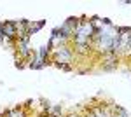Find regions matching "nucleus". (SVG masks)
<instances>
[{"label": "nucleus", "mask_w": 131, "mask_h": 117, "mask_svg": "<svg viewBox=\"0 0 131 117\" xmlns=\"http://www.w3.org/2000/svg\"><path fill=\"white\" fill-rule=\"evenodd\" d=\"M75 58H77V54H75V51H73V46L56 47V49H52V54H51V65H54V63L72 65Z\"/></svg>", "instance_id": "obj_1"}, {"label": "nucleus", "mask_w": 131, "mask_h": 117, "mask_svg": "<svg viewBox=\"0 0 131 117\" xmlns=\"http://www.w3.org/2000/svg\"><path fill=\"white\" fill-rule=\"evenodd\" d=\"M2 23H4V31H5V39H14V40H18V19L2 21Z\"/></svg>", "instance_id": "obj_2"}, {"label": "nucleus", "mask_w": 131, "mask_h": 117, "mask_svg": "<svg viewBox=\"0 0 131 117\" xmlns=\"http://www.w3.org/2000/svg\"><path fill=\"white\" fill-rule=\"evenodd\" d=\"M44 25H46V19H39L35 21V23H30V28H28V35H35V33H39L42 28H44Z\"/></svg>", "instance_id": "obj_3"}, {"label": "nucleus", "mask_w": 131, "mask_h": 117, "mask_svg": "<svg viewBox=\"0 0 131 117\" xmlns=\"http://www.w3.org/2000/svg\"><path fill=\"white\" fill-rule=\"evenodd\" d=\"M49 115L65 117V108H63V105H52V107H51V114H49Z\"/></svg>", "instance_id": "obj_4"}, {"label": "nucleus", "mask_w": 131, "mask_h": 117, "mask_svg": "<svg viewBox=\"0 0 131 117\" xmlns=\"http://www.w3.org/2000/svg\"><path fill=\"white\" fill-rule=\"evenodd\" d=\"M54 67L63 70V72H72L73 70V65H65V63H54Z\"/></svg>", "instance_id": "obj_5"}, {"label": "nucleus", "mask_w": 131, "mask_h": 117, "mask_svg": "<svg viewBox=\"0 0 131 117\" xmlns=\"http://www.w3.org/2000/svg\"><path fill=\"white\" fill-rule=\"evenodd\" d=\"M14 65H16V68H18V70H21V68H25V67H26V61H25V59H16V63H14Z\"/></svg>", "instance_id": "obj_6"}, {"label": "nucleus", "mask_w": 131, "mask_h": 117, "mask_svg": "<svg viewBox=\"0 0 131 117\" xmlns=\"http://www.w3.org/2000/svg\"><path fill=\"white\" fill-rule=\"evenodd\" d=\"M5 40V31H4V23L0 21V42Z\"/></svg>", "instance_id": "obj_7"}, {"label": "nucleus", "mask_w": 131, "mask_h": 117, "mask_svg": "<svg viewBox=\"0 0 131 117\" xmlns=\"http://www.w3.org/2000/svg\"><path fill=\"white\" fill-rule=\"evenodd\" d=\"M65 117H82V115H79V114H73V112H72V114H68V115H65Z\"/></svg>", "instance_id": "obj_8"}, {"label": "nucleus", "mask_w": 131, "mask_h": 117, "mask_svg": "<svg viewBox=\"0 0 131 117\" xmlns=\"http://www.w3.org/2000/svg\"><path fill=\"white\" fill-rule=\"evenodd\" d=\"M124 4H126V5H131V0H124Z\"/></svg>", "instance_id": "obj_9"}]
</instances>
